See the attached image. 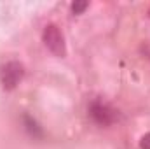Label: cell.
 <instances>
[{
	"mask_svg": "<svg viewBox=\"0 0 150 149\" xmlns=\"http://www.w3.org/2000/svg\"><path fill=\"white\" fill-rule=\"evenodd\" d=\"M23 74H25V70H23V65L21 63L9 62L0 70V82H2V86L5 90H14L19 84V81L23 79Z\"/></svg>",
	"mask_w": 150,
	"mask_h": 149,
	"instance_id": "obj_1",
	"label": "cell"
},
{
	"mask_svg": "<svg viewBox=\"0 0 150 149\" xmlns=\"http://www.w3.org/2000/svg\"><path fill=\"white\" fill-rule=\"evenodd\" d=\"M42 37H44V44L47 46V49L51 53H54L56 56L65 54V39H63V34L58 30V27H54V25L45 27Z\"/></svg>",
	"mask_w": 150,
	"mask_h": 149,
	"instance_id": "obj_2",
	"label": "cell"
},
{
	"mask_svg": "<svg viewBox=\"0 0 150 149\" xmlns=\"http://www.w3.org/2000/svg\"><path fill=\"white\" fill-rule=\"evenodd\" d=\"M89 116L93 117V121L96 125H101V126H107L115 121L117 114L110 105L103 104V102H93L91 107H89Z\"/></svg>",
	"mask_w": 150,
	"mask_h": 149,
	"instance_id": "obj_3",
	"label": "cell"
},
{
	"mask_svg": "<svg viewBox=\"0 0 150 149\" xmlns=\"http://www.w3.org/2000/svg\"><path fill=\"white\" fill-rule=\"evenodd\" d=\"M25 128H26V132H28L32 137H42V130L38 128L37 121L32 119L30 116H25Z\"/></svg>",
	"mask_w": 150,
	"mask_h": 149,
	"instance_id": "obj_4",
	"label": "cell"
},
{
	"mask_svg": "<svg viewBox=\"0 0 150 149\" xmlns=\"http://www.w3.org/2000/svg\"><path fill=\"white\" fill-rule=\"evenodd\" d=\"M87 5H89L87 2H74V4H72V12H74V14H82V12L87 9Z\"/></svg>",
	"mask_w": 150,
	"mask_h": 149,
	"instance_id": "obj_5",
	"label": "cell"
},
{
	"mask_svg": "<svg viewBox=\"0 0 150 149\" xmlns=\"http://www.w3.org/2000/svg\"><path fill=\"white\" fill-rule=\"evenodd\" d=\"M140 146H142V149H150V133H147V135L142 139Z\"/></svg>",
	"mask_w": 150,
	"mask_h": 149,
	"instance_id": "obj_6",
	"label": "cell"
}]
</instances>
